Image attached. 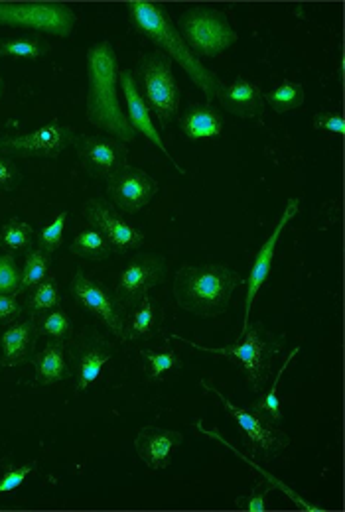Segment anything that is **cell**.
I'll return each mask as SVG.
<instances>
[{"label": "cell", "mask_w": 345, "mask_h": 512, "mask_svg": "<svg viewBox=\"0 0 345 512\" xmlns=\"http://www.w3.org/2000/svg\"><path fill=\"white\" fill-rule=\"evenodd\" d=\"M127 10L131 16V26L138 34L150 40L158 48V52L172 60V64L176 62L180 65L190 75V79L206 93L207 101H217L225 83L190 52L166 6L160 2L133 0L127 2Z\"/></svg>", "instance_id": "cell-1"}, {"label": "cell", "mask_w": 345, "mask_h": 512, "mask_svg": "<svg viewBox=\"0 0 345 512\" xmlns=\"http://www.w3.org/2000/svg\"><path fill=\"white\" fill-rule=\"evenodd\" d=\"M87 121L123 144L137 138L119 101V62L111 42L87 50Z\"/></svg>", "instance_id": "cell-2"}, {"label": "cell", "mask_w": 345, "mask_h": 512, "mask_svg": "<svg viewBox=\"0 0 345 512\" xmlns=\"http://www.w3.org/2000/svg\"><path fill=\"white\" fill-rule=\"evenodd\" d=\"M243 278L225 264H182L174 276V300L180 310L217 318L227 312L229 302Z\"/></svg>", "instance_id": "cell-3"}, {"label": "cell", "mask_w": 345, "mask_h": 512, "mask_svg": "<svg viewBox=\"0 0 345 512\" xmlns=\"http://www.w3.org/2000/svg\"><path fill=\"white\" fill-rule=\"evenodd\" d=\"M170 339L182 341L207 355H215L229 361L231 365H237L243 371L251 392H261L265 388L273 363L284 347V339L269 331L261 321L249 323L247 329L239 335V341L225 347H206L182 335H170Z\"/></svg>", "instance_id": "cell-4"}, {"label": "cell", "mask_w": 345, "mask_h": 512, "mask_svg": "<svg viewBox=\"0 0 345 512\" xmlns=\"http://www.w3.org/2000/svg\"><path fill=\"white\" fill-rule=\"evenodd\" d=\"M133 75L150 113L158 119L160 127H168L180 115L182 99V91L172 69V60L162 52L144 54L138 60Z\"/></svg>", "instance_id": "cell-5"}, {"label": "cell", "mask_w": 345, "mask_h": 512, "mask_svg": "<svg viewBox=\"0 0 345 512\" xmlns=\"http://www.w3.org/2000/svg\"><path fill=\"white\" fill-rule=\"evenodd\" d=\"M178 32L190 52L200 58H217L237 44L239 34L225 12L213 6H192L178 18Z\"/></svg>", "instance_id": "cell-6"}, {"label": "cell", "mask_w": 345, "mask_h": 512, "mask_svg": "<svg viewBox=\"0 0 345 512\" xmlns=\"http://www.w3.org/2000/svg\"><path fill=\"white\" fill-rule=\"evenodd\" d=\"M202 388L211 392L219 404L225 408V412L231 416V420L239 426L241 436L245 438V444L263 455H278L280 451L290 446V438L284 430H280V424L259 410L255 404L253 406H235L219 388H215L211 381H200Z\"/></svg>", "instance_id": "cell-7"}, {"label": "cell", "mask_w": 345, "mask_h": 512, "mask_svg": "<svg viewBox=\"0 0 345 512\" xmlns=\"http://www.w3.org/2000/svg\"><path fill=\"white\" fill-rule=\"evenodd\" d=\"M75 22V12L62 2H0V26L69 38Z\"/></svg>", "instance_id": "cell-8"}, {"label": "cell", "mask_w": 345, "mask_h": 512, "mask_svg": "<svg viewBox=\"0 0 345 512\" xmlns=\"http://www.w3.org/2000/svg\"><path fill=\"white\" fill-rule=\"evenodd\" d=\"M69 294L81 308H85L91 316L101 321L117 339L125 341L127 308L117 300V296H111L101 282L91 280L81 268H77L69 282Z\"/></svg>", "instance_id": "cell-9"}, {"label": "cell", "mask_w": 345, "mask_h": 512, "mask_svg": "<svg viewBox=\"0 0 345 512\" xmlns=\"http://www.w3.org/2000/svg\"><path fill=\"white\" fill-rule=\"evenodd\" d=\"M75 130L52 121L26 134L0 136V154L10 158H58L73 144Z\"/></svg>", "instance_id": "cell-10"}, {"label": "cell", "mask_w": 345, "mask_h": 512, "mask_svg": "<svg viewBox=\"0 0 345 512\" xmlns=\"http://www.w3.org/2000/svg\"><path fill=\"white\" fill-rule=\"evenodd\" d=\"M69 369L75 377V392L97 383L103 367L113 359L115 347L95 327H85L69 347Z\"/></svg>", "instance_id": "cell-11"}, {"label": "cell", "mask_w": 345, "mask_h": 512, "mask_svg": "<svg viewBox=\"0 0 345 512\" xmlns=\"http://www.w3.org/2000/svg\"><path fill=\"white\" fill-rule=\"evenodd\" d=\"M83 217L107 239L111 251L117 255L137 251L144 245V233L131 225L123 213L103 197L87 199L83 205Z\"/></svg>", "instance_id": "cell-12"}, {"label": "cell", "mask_w": 345, "mask_h": 512, "mask_svg": "<svg viewBox=\"0 0 345 512\" xmlns=\"http://www.w3.org/2000/svg\"><path fill=\"white\" fill-rule=\"evenodd\" d=\"M75 154L83 170L95 180H107L119 168L127 164L129 148L113 136L95 134H75L73 144Z\"/></svg>", "instance_id": "cell-13"}, {"label": "cell", "mask_w": 345, "mask_h": 512, "mask_svg": "<svg viewBox=\"0 0 345 512\" xmlns=\"http://www.w3.org/2000/svg\"><path fill=\"white\" fill-rule=\"evenodd\" d=\"M300 211V199L292 197L288 199V203L284 205V211L280 215V219L276 221L275 229L271 231L269 239L263 243V247L259 249V253L255 256L253 264H251V272L247 278V292H245V312H243V327L239 331V335L247 329V325L251 323V312L255 306V300L261 292V288L265 286V282L269 280L271 272H273V264H275L276 247L278 241L284 233V229L288 227V223L298 215Z\"/></svg>", "instance_id": "cell-14"}, {"label": "cell", "mask_w": 345, "mask_h": 512, "mask_svg": "<svg viewBox=\"0 0 345 512\" xmlns=\"http://www.w3.org/2000/svg\"><path fill=\"white\" fill-rule=\"evenodd\" d=\"M166 278V256L160 253H146L129 260L123 268L115 288L117 300L129 310L150 294V290L162 284Z\"/></svg>", "instance_id": "cell-15"}, {"label": "cell", "mask_w": 345, "mask_h": 512, "mask_svg": "<svg viewBox=\"0 0 345 512\" xmlns=\"http://www.w3.org/2000/svg\"><path fill=\"white\" fill-rule=\"evenodd\" d=\"M105 182L111 203L127 215H135L144 209L160 192L158 182L148 172L129 164L119 168Z\"/></svg>", "instance_id": "cell-16"}, {"label": "cell", "mask_w": 345, "mask_h": 512, "mask_svg": "<svg viewBox=\"0 0 345 512\" xmlns=\"http://www.w3.org/2000/svg\"><path fill=\"white\" fill-rule=\"evenodd\" d=\"M119 87L123 89V95H125V101H127V119H129V125L135 130V134H140L142 138H146L154 148H158L166 158L168 162L180 172V174H186V170L176 162V158L170 154V150L164 146V140L158 132V128L152 121V113L138 89L137 79L133 75V71L129 69H123L119 71Z\"/></svg>", "instance_id": "cell-17"}, {"label": "cell", "mask_w": 345, "mask_h": 512, "mask_svg": "<svg viewBox=\"0 0 345 512\" xmlns=\"http://www.w3.org/2000/svg\"><path fill=\"white\" fill-rule=\"evenodd\" d=\"M184 436L176 430H166L158 426H144L135 438V451L138 459L152 471H162L170 467L174 453L180 449Z\"/></svg>", "instance_id": "cell-18"}, {"label": "cell", "mask_w": 345, "mask_h": 512, "mask_svg": "<svg viewBox=\"0 0 345 512\" xmlns=\"http://www.w3.org/2000/svg\"><path fill=\"white\" fill-rule=\"evenodd\" d=\"M40 339L36 318L12 323L0 337V367H20L34 359Z\"/></svg>", "instance_id": "cell-19"}, {"label": "cell", "mask_w": 345, "mask_h": 512, "mask_svg": "<svg viewBox=\"0 0 345 512\" xmlns=\"http://www.w3.org/2000/svg\"><path fill=\"white\" fill-rule=\"evenodd\" d=\"M217 101L221 107L239 119H257L265 113V95L261 87L249 79H235L231 85H225Z\"/></svg>", "instance_id": "cell-20"}, {"label": "cell", "mask_w": 345, "mask_h": 512, "mask_svg": "<svg viewBox=\"0 0 345 512\" xmlns=\"http://www.w3.org/2000/svg\"><path fill=\"white\" fill-rule=\"evenodd\" d=\"M66 343L48 339L42 351H36L32 365H34V381L38 386H52V384L69 381L71 369L66 359Z\"/></svg>", "instance_id": "cell-21"}, {"label": "cell", "mask_w": 345, "mask_h": 512, "mask_svg": "<svg viewBox=\"0 0 345 512\" xmlns=\"http://www.w3.org/2000/svg\"><path fill=\"white\" fill-rule=\"evenodd\" d=\"M223 125V115L213 105H192L180 115V130L188 140L219 136Z\"/></svg>", "instance_id": "cell-22"}, {"label": "cell", "mask_w": 345, "mask_h": 512, "mask_svg": "<svg viewBox=\"0 0 345 512\" xmlns=\"http://www.w3.org/2000/svg\"><path fill=\"white\" fill-rule=\"evenodd\" d=\"M160 327V310L150 294H146L133 308L131 321L125 323V341H146L154 337Z\"/></svg>", "instance_id": "cell-23"}, {"label": "cell", "mask_w": 345, "mask_h": 512, "mask_svg": "<svg viewBox=\"0 0 345 512\" xmlns=\"http://www.w3.org/2000/svg\"><path fill=\"white\" fill-rule=\"evenodd\" d=\"M50 44L42 36H20L0 38V58L32 60L38 62L50 54Z\"/></svg>", "instance_id": "cell-24"}, {"label": "cell", "mask_w": 345, "mask_h": 512, "mask_svg": "<svg viewBox=\"0 0 345 512\" xmlns=\"http://www.w3.org/2000/svg\"><path fill=\"white\" fill-rule=\"evenodd\" d=\"M36 245V231L20 217H10L0 229V247L10 253H28Z\"/></svg>", "instance_id": "cell-25"}, {"label": "cell", "mask_w": 345, "mask_h": 512, "mask_svg": "<svg viewBox=\"0 0 345 512\" xmlns=\"http://www.w3.org/2000/svg\"><path fill=\"white\" fill-rule=\"evenodd\" d=\"M62 304V294H60V286L56 282V278L52 274H48L28 296L24 310L32 316L38 318L42 314H48L52 310H58Z\"/></svg>", "instance_id": "cell-26"}, {"label": "cell", "mask_w": 345, "mask_h": 512, "mask_svg": "<svg viewBox=\"0 0 345 512\" xmlns=\"http://www.w3.org/2000/svg\"><path fill=\"white\" fill-rule=\"evenodd\" d=\"M69 253L77 258H85V260H95V262H103L111 256V245L107 243V239L97 231V229H87L83 233H79L71 245H69Z\"/></svg>", "instance_id": "cell-27"}, {"label": "cell", "mask_w": 345, "mask_h": 512, "mask_svg": "<svg viewBox=\"0 0 345 512\" xmlns=\"http://www.w3.org/2000/svg\"><path fill=\"white\" fill-rule=\"evenodd\" d=\"M50 266H52V256L42 253L38 247H34L32 251H28L24 268H22V278H20V286H18L16 296L34 290V288L48 276Z\"/></svg>", "instance_id": "cell-28"}, {"label": "cell", "mask_w": 345, "mask_h": 512, "mask_svg": "<svg viewBox=\"0 0 345 512\" xmlns=\"http://www.w3.org/2000/svg\"><path fill=\"white\" fill-rule=\"evenodd\" d=\"M142 359L146 361V375L148 381L152 383H160L164 377H168L170 373H176L184 367L182 357L176 351H142Z\"/></svg>", "instance_id": "cell-29"}, {"label": "cell", "mask_w": 345, "mask_h": 512, "mask_svg": "<svg viewBox=\"0 0 345 512\" xmlns=\"http://www.w3.org/2000/svg\"><path fill=\"white\" fill-rule=\"evenodd\" d=\"M304 99H306L304 85L296 81H284L282 85H278L276 89L265 95V103L278 115L302 107Z\"/></svg>", "instance_id": "cell-30"}, {"label": "cell", "mask_w": 345, "mask_h": 512, "mask_svg": "<svg viewBox=\"0 0 345 512\" xmlns=\"http://www.w3.org/2000/svg\"><path fill=\"white\" fill-rule=\"evenodd\" d=\"M38 325H40V335H46L52 341L68 343L73 337V321L69 318L68 312L60 308L48 312Z\"/></svg>", "instance_id": "cell-31"}, {"label": "cell", "mask_w": 345, "mask_h": 512, "mask_svg": "<svg viewBox=\"0 0 345 512\" xmlns=\"http://www.w3.org/2000/svg\"><path fill=\"white\" fill-rule=\"evenodd\" d=\"M298 353H300V347H294V349L290 351V355L286 357L284 365H282V367H280V371L276 373L275 381L271 383L269 392H267L259 402H255V406H257L259 410H263L265 414H269V416L275 420L276 424H280V422H282V408H280V400H278V386H280V381H282V377H284L286 369L290 367L292 359H294Z\"/></svg>", "instance_id": "cell-32"}, {"label": "cell", "mask_w": 345, "mask_h": 512, "mask_svg": "<svg viewBox=\"0 0 345 512\" xmlns=\"http://www.w3.org/2000/svg\"><path fill=\"white\" fill-rule=\"evenodd\" d=\"M66 223H68V211H62L48 227L40 231V235L36 237V247L48 256L54 255L64 243Z\"/></svg>", "instance_id": "cell-33"}, {"label": "cell", "mask_w": 345, "mask_h": 512, "mask_svg": "<svg viewBox=\"0 0 345 512\" xmlns=\"http://www.w3.org/2000/svg\"><path fill=\"white\" fill-rule=\"evenodd\" d=\"M22 270L12 253L0 255V296H16Z\"/></svg>", "instance_id": "cell-34"}, {"label": "cell", "mask_w": 345, "mask_h": 512, "mask_svg": "<svg viewBox=\"0 0 345 512\" xmlns=\"http://www.w3.org/2000/svg\"><path fill=\"white\" fill-rule=\"evenodd\" d=\"M24 182V174L16 166L10 156L0 154V193H10L18 190Z\"/></svg>", "instance_id": "cell-35"}, {"label": "cell", "mask_w": 345, "mask_h": 512, "mask_svg": "<svg viewBox=\"0 0 345 512\" xmlns=\"http://www.w3.org/2000/svg\"><path fill=\"white\" fill-rule=\"evenodd\" d=\"M34 469H36L34 463L8 469V471L0 477V497H2V495H8V493H12V491H16V489L26 481V477L34 473Z\"/></svg>", "instance_id": "cell-36"}, {"label": "cell", "mask_w": 345, "mask_h": 512, "mask_svg": "<svg viewBox=\"0 0 345 512\" xmlns=\"http://www.w3.org/2000/svg\"><path fill=\"white\" fill-rule=\"evenodd\" d=\"M241 511L265 512L269 511V489H255L235 501Z\"/></svg>", "instance_id": "cell-37"}, {"label": "cell", "mask_w": 345, "mask_h": 512, "mask_svg": "<svg viewBox=\"0 0 345 512\" xmlns=\"http://www.w3.org/2000/svg\"><path fill=\"white\" fill-rule=\"evenodd\" d=\"M24 314V306L16 300V296H0V327L12 325Z\"/></svg>", "instance_id": "cell-38"}, {"label": "cell", "mask_w": 345, "mask_h": 512, "mask_svg": "<svg viewBox=\"0 0 345 512\" xmlns=\"http://www.w3.org/2000/svg\"><path fill=\"white\" fill-rule=\"evenodd\" d=\"M314 128L342 136L345 132L344 117L340 113H318L314 117Z\"/></svg>", "instance_id": "cell-39"}, {"label": "cell", "mask_w": 345, "mask_h": 512, "mask_svg": "<svg viewBox=\"0 0 345 512\" xmlns=\"http://www.w3.org/2000/svg\"><path fill=\"white\" fill-rule=\"evenodd\" d=\"M2 95H4V79L0 75V99H2Z\"/></svg>", "instance_id": "cell-40"}]
</instances>
